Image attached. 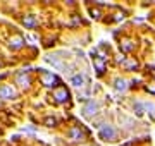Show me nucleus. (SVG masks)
I'll list each match as a JSON object with an SVG mask.
<instances>
[{
    "mask_svg": "<svg viewBox=\"0 0 155 146\" xmlns=\"http://www.w3.org/2000/svg\"><path fill=\"white\" fill-rule=\"evenodd\" d=\"M19 83H21V86H28L29 79H28V78H24L22 74H19Z\"/></svg>",
    "mask_w": 155,
    "mask_h": 146,
    "instance_id": "11",
    "label": "nucleus"
},
{
    "mask_svg": "<svg viewBox=\"0 0 155 146\" xmlns=\"http://www.w3.org/2000/svg\"><path fill=\"white\" fill-rule=\"evenodd\" d=\"M54 96L57 98V101H66V100H67V91L64 90V88H61V90H55Z\"/></svg>",
    "mask_w": 155,
    "mask_h": 146,
    "instance_id": "6",
    "label": "nucleus"
},
{
    "mask_svg": "<svg viewBox=\"0 0 155 146\" xmlns=\"http://www.w3.org/2000/svg\"><path fill=\"white\" fill-rule=\"evenodd\" d=\"M16 93H14V90H12L11 86H2L0 88V98H11V96H14Z\"/></svg>",
    "mask_w": 155,
    "mask_h": 146,
    "instance_id": "3",
    "label": "nucleus"
},
{
    "mask_svg": "<svg viewBox=\"0 0 155 146\" xmlns=\"http://www.w3.org/2000/svg\"><path fill=\"white\" fill-rule=\"evenodd\" d=\"M116 88H117V90H126V81H124V79L117 81V83H116Z\"/></svg>",
    "mask_w": 155,
    "mask_h": 146,
    "instance_id": "10",
    "label": "nucleus"
},
{
    "mask_svg": "<svg viewBox=\"0 0 155 146\" xmlns=\"http://www.w3.org/2000/svg\"><path fill=\"white\" fill-rule=\"evenodd\" d=\"M143 103H134V112H136V115H143Z\"/></svg>",
    "mask_w": 155,
    "mask_h": 146,
    "instance_id": "9",
    "label": "nucleus"
},
{
    "mask_svg": "<svg viewBox=\"0 0 155 146\" xmlns=\"http://www.w3.org/2000/svg\"><path fill=\"white\" fill-rule=\"evenodd\" d=\"M11 43H12V46H14V48H17V46H21L22 40H21V38H14V40L11 41Z\"/></svg>",
    "mask_w": 155,
    "mask_h": 146,
    "instance_id": "12",
    "label": "nucleus"
},
{
    "mask_svg": "<svg viewBox=\"0 0 155 146\" xmlns=\"http://www.w3.org/2000/svg\"><path fill=\"white\" fill-rule=\"evenodd\" d=\"M105 57L104 55H100V57H97V59H95L93 60V64H95V67L98 69V72H104V69H105Z\"/></svg>",
    "mask_w": 155,
    "mask_h": 146,
    "instance_id": "4",
    "label": "nucleus"
},
{
    "mask_svg": "<svg viewBox=\"0 0 155 146\" xmlns=\"http://www.w3.org/2000/svg\"><path fill=\"white\" fill-rule=\"evenodd\" d=\"M71 136H72V138H81V132H79V131H78V129H72Z\"/></svg>",
    "mask_w": 155,
    "mask_h": 146,
    "instance_id": "13",
    "label": "nucleus"
},
{
    "mask_svg": "<svg viewBox=\"0 0 155 146\" xmlns=\"http://www.w3.org/2000/svg\"><path fill=\"white\" fill-rule=\"evenodd\" d=\"M43 83L47 86H54L57 83V78L55 76H52L50 72H43Z\"/></svg>",
    "mask_w": 155,
    "mask_h": 146,
    "instance_id": "5",
    "label": "nucleus"
},
{
    "mask_svg": "<svg viewBox=\"0 0 155 146\" xmlns=\"http://www.w3.org/2000/svg\"><path fill=\"white\" fill-rule=\"evenodd\" d=\"M114 136H116V131H114L112 125H104V127L100 129V138H102V139L110 141V139H114Z\"/></svg>",
    "mask_w": 155,
    "mask_h": 146,
    "instance_id": "1",
    "label": "nucleus"
},
{
    "mask_svg": "<svg viewBox=\"0 0 155 146\" xmlns=\"http://www.w3.org/2000/svg\"><path fill=\"white\" fill-rule=\"evenodd\" d=\"M71 83H72L74 86H83L84 79H83V76H79V74H76V76H72V78H71Z\"/></svg>",
    "mask_w": 155,
    "mask_h": 146,
    "instance_id": "7",
    "label": "nucleus"
},
{
    "mask_svg": "<svg viewBox=\"0 0 155 146\" xmlns=\"http://www.w3.org/2000/svg\"><path fill=\"white\" fill-rule=\"evenodd\" d=\"M97 108H98V105H97L95 101H88V103L84 105V108H83V115L84 117H91V115H95Z\"/></svg>",
    "mask_w": 155,
    "mask_h": 146,
    "instance_id": "2",
    "label": "nucleus"
},
{
    "mask_svg": "<svg viewBox=\"0 0 155 146\" xmlns=\"http://www.w3.org/2000/svg\"><path fill=\"white\" fill-rule=\"evenodd\" d=\"M24 26H28V28H33L35 26V17L33 16H28V17H24Z\"/></svg>",
    "mask_w": 155,
    "mask_h": 146,
    "instance_id": "8",
    "label": "nucleus"
}]
</instances>
